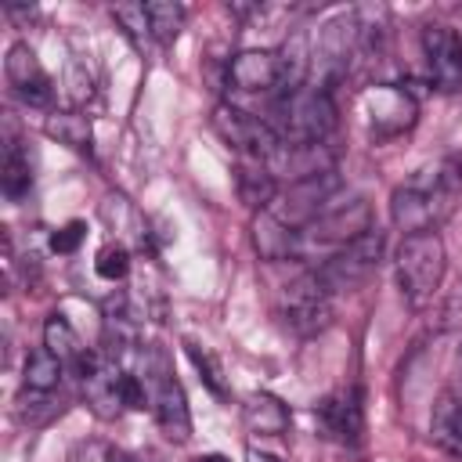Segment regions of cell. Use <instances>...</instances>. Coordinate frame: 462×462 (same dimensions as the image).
<instances>
[{
  "instance_id": "12",
  "label": "cell",
  "mask_w": 462,
  "mask_h": 462,
  "mask_svg": "<svg viewBox=\"0 0 462 462\" xmlns=\"http://www.w3.org/2000/svg\"><path fill=\"white\" fill-rule=\"evenodd\" d=\"M422 54L430 65V83L444 94L462 90V36L451 25H426L422 29Z\"/></svg>"
},
{
  "instance_id": "22",
  "label": "cell",
  "mask_w": 462,
  "mask_h": 462,
  "mask_svg": "<svg viewBox=\"0 0 462 462\" xmlns=\"http://www.w3.org/2000/svg\"><path fill=\"white\" fill-rule=\"evenodd\" d=\"M43 130H47V137H54L58 144H65L79 155L94 152V130H90V119L83 112H51Z\"/></svg>"
},
{
  "instance_id": "23",
  "label": "cell",
  "mask_w": 462,
  "mask_h": 462,
  "mask_svg": "<svg viewBox=\"0 0 462 462\" xmlns=\"http://www.w3.org/2000/svg\"><path fill=\"white\" fill-rule=\"evenodd\" d=\"M0 188H4V195H7L11 202L25 199V195H29V188H32V162H29L25 148H22L14 137H7V141H4V159H0Z\"/></svg>"
},
{
  "instance_id": "27",
  "label": "cell",
  "mask_w": 462,
  "mask_h": 462,
  "mask_svg": "<svg viewBox=\"0 0 462 462\" xmlns=\"http://www.w3.org/2000/svg\"><path fill=\"white\" fill-rule=\"evenodd\" d=\"M184 350H188V357H191V365L199 368V375H202V383L209 386V393H217V397H227V383H224V365L213 357V350H206L202 343H195V339H184Z\"/></svg>"
},
{
  "instance_id": "8",
  "label": "cell",
  "mask_w": 462,
  "mask_h": 462,
  "mask_svg": "<svg viewBox=\"0 0 462 462\" xmlns=\"http://www.w3.org/2000/svg\"><path fill=\"white\" fill-rule=\"evenodd\" d=\"M213 130L242 155V159H260V162H271L274 152L282 148V141L274 137V130L267 126V119L238 108V105H227L220 101L213 108Z\"/></svg>"
},
{
  "instance_id": "6",
  "label": "cell",
  "mask_w": 462,
  "mask_h": 462,
  "mask_svg": "<svg viewBox=\"0 0 462 462\" xmlns=\"http://www.w3.org/2000/svg\"><path fill=\"white\" fill-rule=\"evenodd\" d=\"M354 58H361L357 54V18L354 14H339V18L325 22L318 29V43H314V58H310L314 83H307V87L332 94V87L339 79H346Z\"/></svg>"
},
{
  "instance_id": "4",
  "label": "cell",
  "mask_w": 462,
  "mask_h": 462,
  "mask_svg": "<svg viewBox=\"0 0 462 462\" xmlns=\"http://www.w3.org/2000/svg\"><path fill=\"white\" fill-rule=\"evenodd\" d=\"M137 375L148 383L152 411H155V422L166 433V440L184 444L191 437V411H188L184 386L173 379V368H170L166 350L162 346H144L141 350V372Z\"/></svg>"
},
{
  "instance_id": "15",
  "label": "cell",
  "mask_w": 462,
  "mask_h": 462,
  "mask_svg": "<svg viewBox=\"0 0 462 462\" xmlns=\"http://www.w3.org/2000/svg\"><path fill=\"white\" fill-rule=\"evenodd\" d=\"M4 72H7V83L14 87V94L32 105V108H47L54 101V83L47 76V69L40 65L36 51L29 43H14L4 58Z\"/></svg>"
},
{
  "instance_id": "30",
  "label": "cell",
  "mask_w": 462,
  "mask_h": 462,
  "mask_svg": "<svg viewBox=\"0 0 462 462\" xmlns=\"http://www.w3.org/2000/svg\"><path fill=\"white\" fill-rule=\"evenodd\" d=\"M94 271H97V278H105V282H123L126 271H130V253H126V245L108 242V245L97 253Z\"/></svg>"
},
{
  "instance_id": "13",
  "label": "cell",
  "mask_w": 462,
  "mask_h": 462,
  "mask_svg": "<svg viewBox=\"0 0 462 462\" xmlns=\"http://www.w3.org/2000/svg\"><path fill=\"white\" fill-rule=\"evenodd\" d=\"M375 224H372V209H368V202H361V199H354V202H339V206H332L328 213H321L307 231H303V238H310V242H318V245H350V242H357L361 235H368Z\"/></svg>"
},
{
  "instance_id": "21",
  "label": "cell",
  "mask_w": 462,
  "mask_h": 462,
  "mask_svg": "<svg viewBox=\"0 0 462 462\" xmlns=\"http://www.w3.org/2000/svg\"><path fill=\"white\" fill-rule=\"evenodd\" d=\"M430 430H433V440H437L448 455L462 458V397L440 393L437 404H433Z\"/></svg>"
},
{
  "instance_id": "24",
  "label": "cell",
  "mask_w": 462,
  "mask_h": 462,
  "mask_svg": "<svg viewBox=\"0 0 462 462\" xmlns=\"http://www.w3.org/2000/svg\"><path fill=\"white\" fill-rule=\"evenodd\" d=\"M43 346H47L61 365H76V361L87 354V346L79 343L76 328H72L61 314H51V318L43 321Z\"/></svg>"
},
{
  "instance_id": "9",
  "label": "cell",
  "mask_w": 462,
  "mask_h": 462,
  "mask_svg": "<svg viewBox=\"0 0 462 462\" xmlns=\"http://www.w3.org/2000/svg\"><path fill=\"white\" fill-rule=\"evenodd\" d=\"M336 191H339V173H336V170L318 173V177H307V180H292V184L278 195V202L271 206V213H274L282 224H289L292 231H300V227H310L321 213L332 209Z\"/></svg>"
},
{
  "instance_id": "25",
  "label": "cell",
  "mask_w": 462,
  "mask_h": 462,
  "mask_svg": "<svg viewBox=\"0 0 462 462\" xmlns=\"http://www.w3.org/2000/svg\"><path fill=\"white\" fill-rule=\"evenodd\" d=\"M61 372H65V365H61L47 346H40V350H32V354L25 357L22 386H25V390H40V393H54L58 383H61Z\"/></svg>"
},
{
  "instance_id": "29",
  "label": "cell",
  "mask_w": 462,
  "mask_h": 462,
  "mask_svg": "<svg viewBox=\"0 0 462 462\" xmlns=\"http://www.w3.org/2000/svg\"><path fill=\"white\" fill-rule=\"evenodd\" d=\"M112 18L123 25V32H126L134 43H144V40L152 36L148 7H144V4H119V7H112Z\"/></svg>"
},
{
  "instance_id": "7",
  "label": "cell",
  "mask_w": 462,
  "mask_h": 462,
  "mask_svg": "<svg viewBox=\"0 0 462 462\" xmlns=\"http://www.w3.org/2000/svg\"><path fill=\"white\" fill-rule=\"evenodd\" d=\"M383 245H386L383 231L372 227V231L361 235L357 242L339 245V249H336L321 267H314V271H318V278H321L332 292L357 289L361 282H368V278L375 274V267H379V260H383Z\"/></svg>"
},
{
  "instance_id": "14",
  "label": "cell",
  "mask_w": 462,
  "mask_h": 462,
  "mask_svg": "<svg viewBox=\"0 0 462 462\" xmlns=\"http://www.w3.org/2000/svg\"><path fill=\"white\" fill-rule=\"evenodd\" d=\"M314 419H318V430L336 440V444H357L361 440V430H365V411H361V390L357 386H346V390H336L328 397H321V404L314 408Z\"/></svg>"
},
{
  "instance_id": "2",
  "label": "cell",
  "mask_w": 462,
  "mask_h": 462,
  "mask_svg": "<svg viewBox=\"0 0 462 462\" xmlns=\"http://www.w3.org/2000/svg\"><path fill=\"white\" fill-rule=\"evenodd\" d=\"M267 126L282 144H321L336 130V101L325 90L303 87L292 94H278Z\"/></svg>"
},
{
  "instance_id": "3",
  "label": "cell",
  "mask_w": 462,
  "mask_h": 462,
  "mask_svg": "<svg viewBox=\"0 0 462 462\" xmlns=\"http://www.w3.org/2000/svg\"><path fill=\"white\" fill-rule=\"evenodd\" d=\"M397 289L404 296V303L411 310H422L426 303H433L444 271H448V253L437 231H419V235H404V242L397 245Z\"/></svg>"
},
{
  "instance_id": "31",
  "label": "cell",
  "mask_w": 462,
  "mask_h": 462,
  "mask_svg": "<svg viewBox=\"0 0 462 462\" xmlns=\"http://www.w3.org/2000/svg\"><path fill=\"white\" fill-rule=\"evenodd\" d=\"M83 235H87V224H83V220H69L65 227H58V231L51 235V249L69 256V253H76V249H79Z\"/></svg>"
},
{
  "instance_id": "16",
  "label": "cell",
  "mask_w": 462,
  "mask_h": 462,
  "mask_svg": "<svg viewBox=\"0 0 462 462\" xmlns=\"http://www.w3.org/2000/svg\"><path fill=\"white\" fill-rule=\"evenodd\" d=\"M227 83L242 94L278 90V54L274 51H238L227 61Z\"/></svg>"
},
{
  "instance_id": "33",
  "label": "cell",
  "mask_w": 462,
  "mask_h": 462,
  "mask_svg": "<svg viewBox=\"0 0 462 462\" xmlns=\"http://www.w3.org/2000/svg\"><path fill=\"white\" fill-rule=\"evenodd\" d=\"M245 458H249V462H285V455H282V451L256 448V440H249V444H245Z\"/></svg>"
},
{
  "instance_id": "5",
  "label": "cell",
  "mask_w": 462,
  "mask_h": 462,
  "mask_svg": "<svg viewBox=\"0 0 462 462\" xmlns=\"http://www.w3.org/2000/svg\"><path fill=\"white\" fill-rule=\"evenodd\" d=\"M278 314L289 332L318 336L332 325V289L318 278V271H303L278 296Z\"/></svg>"
},
{
  "instance_id": "17",
  "label": "cell",
  "mask_w": 462,
  "mask_h": 462,
  "mask_svg": "<svg viewBox=\"0 0 462 462\" xmlns=\"http://www.w3.org/2000/svg\"><path fill=\"white\" fill-rule=\"evenodd\" d=\"M253 245L263 260L282 263V260H296L300 245H303V231H292L289 224H282L271 209H260L253 217Z\"/></svg>"
},
{
  "instance_id": "10",
  "label": "cell",
  "mask_w": 462,
  "mask_h": 462,
  "mask_svg": "<svg viewBox=\"0 0 462 462\" xmlns=\"http://www.w3.org/2000/svg\"><path fill=\"white\" fill-rule=\"evenodd\" d=\"M72 368L79 375V393H83L87 408L97 419L112 422L126 408V401H123V379H126V372L116 361H108L105 354H94V350H87Z\"/></svg>"
},
{
  "instance_id": "11",
  "label": "cell",
  "mask_w": 462,
  "mask_h": 462,
  "mask_svg": "<svg viewBox=\"0 0 462 462\" xmlns=\"http://www.w3.org/2000/svg\"><path fill=\"white\" fill-rule=\"evenodd\" d=\"M415 116H419V101L408 87L375 83L365 90V119H368L372 141H393L408 134L415 126Z\"/></svg>"
},
{
  "instance_id": "18",
  "label": "cell",
  "mask_w": 462,
  "mask_h": 462,
  "mask_svg": "<svg viewBox=\"0 0 462 462\" xmlns=\"http://www.w3.org/2000/svg\"><path fill=\"white\" fill-rule=\"evenodd\" d=\"M274 54H278V94L303 90L310 79V58H314L310 36L303 29H292Z\"/></svg>"
},
{
  "instance_id": "32",
  "label": "cell",
  "mask_w": 462,
  "mask_h": 462,
  "mask_svg": "<svg viewBox=\"0 0 462 462\" xmlns=\"http://www.w3.org/2000/svg\"><path fill=\"white\" fill-rule=\"evenodd\" d=\"M69 87H72L69 94H72V101H76V105H83V101L90 97V90H94V79H90V72H83V65H79V61H72V65H69Z\"/></svg>"
},
{
  "instance_id": "28",
  "label": "cell",
  "mask_w": 462,
  "mask_h": 462,
  "mask_svg": "<svg viewBox=\"0 0 462 462\" xmlns=\"http://www.w3.org/2000/svg\"><path fill=\"white\" fill-rule=\"evenodd\" d=\"M54 415H61V404H54L51 393H40V390H25L18 393V419L25 426H47Z\"/></svg>"
},
{
  "instance_id": "1",
  "label": "cell",
  "mask_w": 462,
  "mask_h": 462,
  "mask_svg": "<svg viewBox=\"0 0 462 462\" xmlns=\"http://www.w3.org/2000/svg\"><path fill=\"white\" fill-rule=\"evenodd\" d=\"M462 199V166L433 162L415 170L401 188L390 195V217L404 235L437 231Z\"/></svg>"
},
{
  "instance_id": "26",
  "label": "cell",
  "mask_w": 462,
  "mask_h": 462,
  "mask_svg": "<svg viewBox=\"0 0 462 462\" xmlns=\"http://www.w3.org/2000/svg\"><path fill=\"white\" fill-rule=\"evenodd\" d=\"M148 7V25H152V40L159 43H173L184 29V7L180 4H170V0H155V4H144Z\"/></svg>"
},
{
  "instance_id": "34",
  "label": "cell",
  "mask_w": 462,
  "mask_h": 462,
  "mask_svg": "<svg viewBox=\"0 0 462 462\" xmlns=\"http://www.w3.org/2000/svg\"><path fill=\"white\" fill-rule=\"evenodd\" d=\"M199 462H231V458H227V455H220V451H209V455H202Z\"/></svg>"
},
{
  "instance_id": "19",
  "label": "cell",
  "mask_w": 462,
  "mask_h": 462,
  "mask_svg": "<svg viewBox=\"0 0 462 462\" xmlns=\"http://www.w3.org/2000/svg\"><path fill=\"white\" fill-rule=\"evenodd\" d=\"M235 188H238V199H242L249 209H267V206L278 199L274 173H271V166L260 162V159H238Z\"/></svg>"
},
{
  "instance_id": "20",
  "label": "cell",
  "mask_w": 462,
  "mask_h": 462,
  "mask_svg": "<svg viewBox=\"0 0 462 462\" xmlns=\"http://www.w3.org/2000/svg\"><path fill=\"white\" fill-rule=\"evenodd\" d=\"M242 419H245L249 433H256V437H282L292 422L289 408L274 393H249L242 404Z\"/></svg>"
}]
</instances>
